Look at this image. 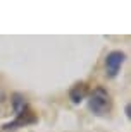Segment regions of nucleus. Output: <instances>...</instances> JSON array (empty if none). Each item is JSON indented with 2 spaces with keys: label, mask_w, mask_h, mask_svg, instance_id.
I'll use <instances>...</instances> for the list:
<instances>
[{
  "label": "nucleus",
  "mask_w": 131,
  "mask_h": 132,
  "mask_svg": "<svg viewBox=\"0 0 131 132\" xmlns=\"http://www.w3.org/2000/svg\"><path fill=\"white\" fill-rule=\"evenodd\" d=\"M88 108L98 117H105V115L111 113L112 98H111V94L107 93L105 88L98 86V88L93 89L92 93H88Z\"/></svg>",
  "instance_id": "nucleus-1"
},
{
  "label": "nucleus",
  "mask_w": 131,
  "mask_h": 132,
  "mask_svg": "<svg viewBox=\"0 0 131 132\" xmlns=\"http://www.w3.org/2000/svg\"><path fill=\"white\" fill-rule=\"evenodd\" d=\"M38 120V117H36V113L31 110V108H26V110H23L21 113H17L16 115V118L12 120V122L5 123L4 129L5 130H10V129H17V127H24V125H29V123H35Z\"/></svg>",
  "instance_id": "nucleus-3"
},
{
  "label": "nucleus",
  "mask_w": 131,
  "mask_h": 132,
  "mask_svg": "<svg viewBox=\"0 0 131 132\" xmlns=\"http://www.w3.org/2000/svg\"><path fill=\"white\" fill-rule=\"evenodd\" d=\"M126 117L131 118V106H129V105H126Z\"/></svg>",
  "instance_id": "nucleus-6"
},
{
  "label": "nucleus",
  "mask_w": 131,
  "mask_h": 132,
  "mask_svg": "<svg viewBox=\"0 0 131 132\" xmlns=\"http://www.w3.org/2000/svg\"><path fill=\"white\" fill-rule=\"evenodd\" d=\"M124 60H126V53L124 52H121V50L111 52L105 59V74L109 77H116L119 74V70H121L122 64H124Z\"/></svg>",
  "instance_id": "nucleus-2"
},
{
  "label": "nucleus",
  "mask_w": 131,
  "mask_h": 132,
  "mask_svg": "<svg viewBox=\"0 0 131 132\" xmlns=\"http://www.w3.org/2000/svg\"><path fill=\"white\" fill-rule=\"evenodd\" d=\"M88 93H90V88H88L86 82H83V81L81 82H76L69 89V100H71L74 105H79V103L88 96Z\"/></svg>",
  "instance_id": "nucleus-4"
},
{
  "label": "nucleus",
  "mask_w": 131,
  "mask_h": 132,
  "mask_svg": "<svg viewBox=\"0 0 131 132\" xmlns=\"http://www.w3.org/2000/svg\"><path fill=\"white\" fill-rule=\"evenodd\" d=\"M12 108H14L16 115L28 108V101H26V98L21 93H14V94H12Z\"/></svg>",
  "instance_id": "nucleus-5"
}]
</instances>
